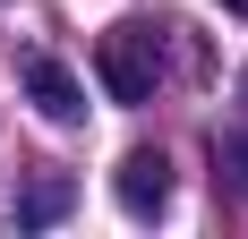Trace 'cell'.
<instances>
[{"label":"cell","instance_id":"277c9868","mask_svg":"<svg viewBox=\"0 0 248 239\" xmlns=\"http://www.w3.org/2000/svg\"><path fill=\"white\" fill-rule=\"evenodd\" d=\"M69 205H77V179H69V171H26V179H17V196H9V214H17L26 231L60 222Z\"/></svg>","mask_w":248,"mask_h":239},{"label":"cell","instance_id":"5b68a950","mask_svg":"<svg viewBox=\"0 0 248 239\" xmlns=\"http://www.w3.org/2000/svg\"><path fill=\"white\" fill-rule=\"evenodd\" d=\"M223 9H240V17H248V0H223Z\"/></svg>","mask_w":248,"mask_h":239},{"label":"cell","instance_id":"7a4b0ae2","mask_svg":"<svg viewBox=\"0 0 248 239\" xmlns=\"http://www.w3.org/2000/svg\"><path fill=\"white\" fill-rule=\"evenodd\" d=\"M111 196H120V214L154 222L163 205H171V154H163V145H128L120 171H111Z\"/></svg>","mask_w":248,"mask_h":239},{"label":"cell","instance_id":"3957f363","mask_svg":"<svg viewBox=\"0 0 248 239\" xmlns=\"http://www.w3.org/2000/svg\"><path fill=\"white\" fill-rule=\"evenodd\" d=\"M17 86H26V103H34L51 128H77V120H86V86H77L51 51H26V60H17Z\"/></svg>","mask_w":248,"mask_h":239},{"label":"cell","instance_id":"6da1fadb","mask_svg":"<svg viewBox=\"0 0 248 239\" xmlns=\"http://www.w3.org/2000/svg\"><path fill=\"white\" fill-rule=\"evenodd\" d=\"M94 77H103L111 103H154V26L146 17H120L94 43Z\"/></svg>","mask_w":248,"mask_h":239}]
</instances>
